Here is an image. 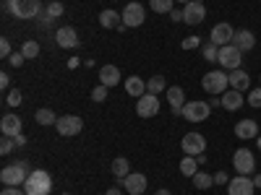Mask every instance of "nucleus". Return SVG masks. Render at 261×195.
Segmentation results:
<instances>
[{"label":"nucleus","instance_id":"5fc2aeb1","mask_svg":"<svg viewBox=\"0 0 261 195\" xmlns=\"http://www.w3.org/2000/svg\"><path fill=\"white\" fill-rule=\"evenodd\" d=\"M63 195H68V192H63Z\"/></svg>","mask_w":261,"mask_h":195},{"label":"nucleus","instance_id":"09e8293b","mask_svg":"<svg viewBox=\"0 0 261 195\" xmlns=\"http://www.w3.org/2000/svg\"><path fill=\"white\" fill-rule=\"evenodd\" d=\"M253 185H256V187H261V175H258V177H253Z\"/></svg>","mask_w":261,"mask_h":195},{"label":"nucleus","instance_id":"a19ab883","mask_svg":"<svg viewBox=\"0 0 261 195\" xmlns=\"http://www.w3.org/2000/svg\"><path fill=\"white\" fill-rule=\"evenodd\" d=\"M0 55L3 57H11L13 52H11V42L8 39H0Z\"/></svg>","mask_w":261,"mask_h":195},{"label":"nucleus","instance_id":"de8ad7c7","mask_svg":"<svg viewBox=\"0 0 261 195\" xmlns=\"http://www.w3.org/2000/svg\"><path fill=\"white\" fill-rule=\"evenodd\" d=\"M105 195H120V187H110V190H107Z\"/></svg>","mask_w":261,"mask_h":195},{"label":"nucleus","instance_id":"f257e3e1","mask_svg":"<svg viewBox=\"0 0 261 195\" xmlns=\"http://www.w3.org/2000/svg\"><path fill=\"white\" fill-rule=\"evenodd\" d=\"M29 175H32V169H29L27 161L8 164V167H3V172H0V182H3L6 187H24Z\"/></svg>","mask_w":261,"mask_h":195},{"label":"nucleus","instance_id":"f8f14e48","mask_svg":"<svg viewBox=\"0 0 261 195\" xmlns=\"http://www.w3.org/2000/svg\"><path fill=\"white\" fill-rule=\"evenodd\" d=\"M58 133L60 136H65V138H71V136H79L81 133V127H84V120L81 117H76V115H63V117H58Z\"/></svg>","mask_w":261,"mask_h":195},{"label":"nucleus","instance_id":"e433bc0d","mask_svg":"<svg viewBox=\"0 0 261 195\" xmlns=\"http://www.w3.org/2000/svg\"><path fill=\"white\" fill-rule=\"evenodd\" d=\"M13 138H8V136H3V143H0V154H3V156H8L11 154V151H13Z\"/></svg>","mask_w":261,"mask_h":195},{"label":"nucleus","instance_id":"a878e982","mask_svg":"<svg viewBox=\"0 0 261 195\" xmlns=\"http://www.w3.org/2000/svg\"><path fill=\"white\" fill-rule=\"evenodd\" d=\"M196 172H199V159H196V156H183V161H180V175H183V177H193Z\"/></svg>","mask_w":261,"mask_h":195},{"label":"nucleus","instance_id":"c756f323","mask_svg":"<svg viewBox=\"0 0 261 195\" xmlns=\"http://www.w3.org/2000/svg\"><path fill=\"white\" fill-rule=\"evenodd\" d=\"M34 120H37L39 125H55V122H58V117H55V112H53V110H47V107H45V110H37V115H34Z\"/></svg>","mask_w":261,"mask_h":195},{"label":"nucleus","instance_id":"473e14b6","mask_svg":"<svg viewBox=\"0 0 261 195\" xmlns=\"http://www.w3.org/2000/svg\"><path fill=\"white\" fill-rule=\"evenodd\" d=\"M217 55H220V47H217L214 42L204 45V60H209V62H217Z\"/></svg>","mask_w":261,"mask_h":195},{"label":"nucleus","instance_id":"423d86ee","mask_svg":"<svg viewBox=\"0 0 261 195\" xmlns=\"http://www.w3.org/2000/svg\"><path fill=\"white\" fill-rule=\"evenodd\" d=\"M217 62L222 65V71H238L243 62V52L238 50L235 45H227V47H220V55H217Z\"/></svg>","mask_w":261,"mask_h":195},{"label":"nucleus","instance_id":"bb28decb","mask_svg":"<svg viewBox=\"0 0 261 195\" xmlns=\"http://www.w3.org/2000/svg\"><path fill=\"white\" fill-rule=\"evenodd\" d=\"M191 180H193V187H196V190H209V187L214 185V177L206 175V172H196Z\"/></svg>","mask_w":261,"mask_h":195},{"label":"nucleus","instance_id":"a211bd4d","mask_svg":"<svg viewBox=\"0 0 261 195\" xmlns=\"http://www.w3.org/2000/svg\"><path fill=\"white\" fill-rule=\"evenodd\" d=\"M0 133L8 136V138L21 136V117L18 115H3V120H0Z\"/></svg>","mask_w":261,"mask_h":195},{"label":"nucleus","instance_id":"f3484780","mask_svg":"<svg viewBox=\"0 0 261 195\" xmlns=\"http://www.w3.org/2000/svg\"><path fill=\"white\" fill-rule=\"evenodd\" d=\"M235 136L241 138V141L258 138V125H256V120H238V122H235Z\"/></svg>","mask_w":261,"mask_h":195},{"label":"nucleus","instance_id":"f704fd0d","mask_svg":"<svg viewBox=\"0 0 261 195\" xmlns=\"http://www.w3.org/2000/svg\"><path fill=\"white\" fill-rule=\"evenodd\" d=\"M246 102L258 110V107H261V86H258V89H253V91H248V99Z\"/></svg>","mask_w":261,"mask_h":195},{"label":"nucleus","instance_id":"cd10ccee","mask_svg":"<svg viewBox=\"0 0 261 195\" xmlns=\"http://www.w3.org/2000/svg\"><path fill=\"white\" fill-rule=\"evenodd\" d=\"M113 175H115L118 180H125V177L130 175V167H128V159L118 156V159L113 161Z\"/></svg>","mask_w":261,"mask_h":195},{"label":"nucleus","instance_id":"9d476101","mask_svg":"<svg viewBox=\"0 0 261 195\" xmlns=\"http://www.w3.org/2000/svg\"><path fill=\"white\" fill-rule=\"evenodd\" d=\"M204 18H206V8H204V3H199V0H191V3L183 6V24L196 26V24H201Z\"/></svg>","mask_w":261,"mask_h":195},{"label":"nucleus","instance_id":"58836bf2","mask_svg":"<svg viewBox=\"0 0 261 195\" xmlns=\"http://www.w3.org/2000/svg\"><path fill=\"white\" fill-rule=\"evenodd\" d=\"M6 102H8L11 107H18V104H21V91H18V89H13V91H8V96H6Z\"/></svg>","mask_w":261,"mask_h":195},{"label":"nucleus","instance_id":"ea45409f","mask_svg":"<svg viewBox=\"0 0 261 195\" xmlns=\"http://www.w3.org/2000/svg\"><path fill=\"white\" fill-rule=\"evenodd\" d=\"M24 60H27V57H24V55H21V52H13V55L8 57V62L13 65V68H21V65H24Z\"/></svg>","mask_w":261,"mask_h":195},{"label":"nucleus","instance_id":"c85d7f7f","mask_svg":"<svg viewBox=\"0 0 261 195\" xmlns=\"http://www.w3.org/2000/svg\"><path fill=\"white\" fill-rule=\"evenodd\" d=\"M165 89H167V81H165L162 76H154V78L146 81V91H149V94H162Z\"/></svg>","mask_w":261,"mask_h":195},{"label":"nucleus","instance_id":"f03ea898","mask_svg":"<svg viewBox=\"0 0 261 195\" xmlns=\"http://www.w3.org/2000/svg\"><path fill=\"white\" fill-rule=\"evenodd\" d=\"M27 195H50L53 192V177L45 169H32V175L24 182Z\"/></svg>","mask_w":261,"mask_h":195},{"label":"nucleus","instance_id":"1a4fd4ad","mask_svg":"<svg viewBox=\"0 0 261 195\" xmlns=\"http://www.w3.org/2000/svg\"><path fill=\"white\" fill-rule=\"evenodd\" d=\"M144 18H146V11H144V6L141 3H128L125 8H123V26H130V29H136V26H141L144 24Z\"/></svg>","mask_w":261,"mask_h":195},{"label":"nucleus","instance_id":"ddd939ff","mask_svg":"<svg viewBox=\"0 0 261 195\" xmlns=\"http://www.w3.org/2000/svg\"><path fill=\"white\" fill-rule=\"evenodd\" d=\"M160 112V99H157V94H144L139 102H136V115L139 117H154Z\"/></svg>","mask_w":261,"mask_h":195},{"label":"nucleus","instance_id":"3c124183","mask_svg":"<svg viewBox=\"0 0 261 195\" xmlns=\"http://www.w3.org/2000/svg\"><path fill=\"white\" fill-rule=\"evenodd\" d=\"M175 3H183L186 6V3H191V0H175Z\"/></svg>","mask_w":261,"mask_h":195},{"label":"nucleus","instance_id":"39448f33","mask_svg":"<svg viewBox=\"0 0 261 195\" xmlns=\"http://www.w3.org/2000/svg\"><path fill=\"white\" fill-rule=\"evenodd\" d=\"M212 112V104L204 102V99H193V102H186L183 104V117L188 122H204Z\"/></svg>","mask_w":261,"mask_h":195},{"label":"nucleus","instance_id":"2eb2a0df","mask_svg":"<svg viewBox=\"0 0 261 195\" xmlns=\"http://www.w3.org/2000/svg\"><path fill=\"white\" fill-rule=\"evenodd\" d=\"M55 42H58V47H63V50H73V47H79V34L71 26H60L55 31Z\"/></svg>","mask_w":261,"mask_h":195},{"label":"nucleus","instance_id":"8fccbe9b","mask_svg":"<svg viewBox=\"0 0 261 195\" xmlns=\"http://www.w3.org/2000/svg\"><path fill=\"white\" fill-rule=\"evenodd\" d=\"M154 195H170V190H165V187H162V190H157Z\"/></svg>","mask_w":261,"mask_h":195},{"label":"nucleus","instance_id":"5701e85b","mask_svg":"<svg viewBox=\"0 0 261 195\" xmlns=\"http://www.w3.org/2000/svg\"><path fill=\"white\" fill-rule=\"evenodd\" d=\"M248 86H251V76H248L243 68L230 71V89H235V91H248Z\"/></svg>","mask_w":261,"mask_h":195},{"label":"nucleus","instance_id":"864d4df0","mask_svg":"<svg viewBox=\"0 0 261 195\" xmlns=\"http://www.w3.org/2000/svg\"><path fill=\"white\" fill-rule=\"evenodd\" d=\"M199 3H204V0H199Z\"/></svg>","mask_w":261,"mask_h":195},{"label":"nucleus","instance_id":"20e7f679","mask_svg":"<svg viewBox=\"0 0 261 195\" xmlns=\"http://www.w3.org/2000/svg\"><path fill=\"white\" fill-rule=\"evenodd\" d=\"M201 86H204L206 94H225L227 86H230V73H225V71H209L201 78Z\"/></svg>","mask_w":261,"mask_h":195},{"label":"nucleus","instance_id":"6ab92c4d","mask_svg":"<svg viewBox=\"0 0 261 195\" xmlns=\"http://www.w3.org/2000/svg\"><path fill=\"white\" fill-rule=\"evenodd\" d=\"M243 91H235V89H227L225 94H222V107H225V110L227 112H238V110H241V107H243Z\"/></svg>","mask_w":261,"mask_h":195},{"label":"nucleus","instance_id":"b1692460","mask_svg":"<svg viewBox=\"0 0 261 195\" xmlns=\"http://www.w3.org/2000/svg\"><path fill=\"white\" fill-rule=\"evenodd\" d=\"M183 99H186V94L180 86H170L167 89V102L172 107V115H183Z\"/></svg>","mask_w":261,"mask_h":195},{"label":"nucleus","instance_id":"7c9ffc66","mask_svg":"<svg viewBox=\"0 0 261 195\" xmlns=\"http://www.w3.org/2000/svg\"><path fill=\"white\" fill-rule=\"evenodd\" d=\"M21 55H24L27 60H34V57L39 55V45H37L34 39H27V42H24V47H21Z\"/></svg>","mask_w":261,"mask_h":195},{"label":"nucleus","instance_id":"72a5a7b5","mask_svg":"<svg viewBox=\"0 0 261 195\" xmlns=\"http://www.w3.org/2000/svg\"><path fill=\"white\" fill-rule=\"evenodd\" d=\"M63 16V6L58 3V0H53V3L47 6V18H60Z\"/></svg>","mask_w":261,"mask_h":195},{"label":"nucleus","instance_id":"7ed1b4c3","mask_svg":"<svg viewBox=\"0 0 261 195\" xmlns=\"http://www.w3.org/2000/svg\"><path fill=\"white\" fill-rule=\"evenodd\" d=\"M6 11L16 18H34L42 11V0H6Z\"/></svg>","mask_w":261,"mask_h":195},{"label":"nucleus","instance_id":"49530a36","mask_svg":"<svg viewBox=\"0 0 261 195\" xmlns=\"http://www.w3.org/2000/svg\"><path fill=\"white\" fill-rule=\"evenodd\" d=\"M13 141H16V146H24V143H27V138H24V136H16Z\"/></svg>","mask_w":261,"mask_h":195},{"label":"nucleus","instance_id":"6e6552de","mask_svg":"<svg viewBox=\"0 0 261 195\" xmlns=\"http://www.w3.org/2000/svg\"><path fill=\"white\" fill-rule=\"evenodd\" d=\"M232 167L238 169V175H248L251 177V172L256 169V159L248 148H238L235 154H232Z\"/></svg>","mask_w":261,"mask_h":195},{"label":"nucleus","instance_id":"9b49d317","mask_svg":"<svg viewBox=\"0 0 261 195\" xmlns=\"http://www.w3.org/2000/svg\"><path fill=\"white\" fill-rule=\"evenodd\" d=\"M232 37H235V29L227 24V21H222V24H214V29L209 34V42H214L217 47H227V45H232Z\"/></svg>","mask_w":261,"mask_h":195},{"label":"nucleus","instance_id":"37998d69","mask_svg":"<svg viewBox=\"0 0 261 195\" xmlns=\"http://www.w3.org/2000/svg\"><path fill=\"white\" fill-rule=\"evenodd\" d=\"M225 182H230L227 175H225V172H217V175H214V185H225Z\"/></svg>","mask_w":261,"mask_h":195},{"label":"nucleus","instance_id":"412c9836","mask_svg":"<svg viewBox=\"0 0 261 195\" xmlns=\"http://www.w3.org/2000/svg\"><path fill=\"white\" fill-rule=\"evenodd\" d=\"M99 83H105L107 89L118 86L120 83V71L115 68V65H102V68H99Z\"/></svg>","mask_w":261,"mask_h":195},{"label":"nucleus","instance_id":"79ce46f5","mask_svg":"<svg viewBox=\"0 0 261 195\" xmlns=\"http://www.w3.org/2000/svg\"><path fill=\"white\" fill-rule=\"evenodd\" d=\"M0 195H27V190L24 187H3Z\"/></svg>","mask_w":261,"mask_h":195},{"label":"nucleus","instance_id":"4468645a","mask_svg":"<svg viewBox=\"0 0 261 195\" xmlns=\"http://www.w3.org/2000/svg\"><path fill=\"white\" fill-rule=\"evenodd\" d=\"M256 185L248 175H238L235 180L227 182V195H253Z\"/></svg>","mask_w":261,"mask_h":195},{"label":"nucleus","instance_id":"2f4dec72","mask_svg":"<svg viewBox=\"0 0 261 195\" xmlns=\"http://www.w3.org/2000/svg\"><path fill=\"white\" fill-rule=\"evenodd\" d=\"M172 3H175V0H151V11L154 13H172Z\"/></svg>","mask_w":261,"mask_h":195},{"label":"nucleus","instance_id":"c9c22d12","mask_svg":"<svg viewBox=\"0 0 261 195\" xmlns=\"http://www.w3.org/2000/svg\"><path fill=\"white\" fill-rule=\"evenodd\" d=\"M92 99H94V102H105V99H107V86H105V83H99L97 89L92 91Z\"/></svg>","mask_w":261,"mask_h":195},{"label":"nucleus","instance_id":"4c0bfd02","mask_svg":"<svg viewBox=\"0 0 261 195\" xmlns=\"http://www.w3.org/2000/svg\"><path fill=\"white\" fill-rule=\"evenodd\" d=\"M199 45H201L199 37H186V39H183V50H196Z\"/></svg>","mask_w":261,"mask_h":195},{"label":"nucleus","instance_id":"aec40b11","mask_svg":"<svg viewBox=\"0 0 261 195\" xmlns=\"http://www.w3.org/2000/svg\"><path fill=\"white\" fill-rule=\"evenodd\" d=\"M99 26L102 29H120L123 26V13L113 11V8H107L99 13Z\"/></svg>","mask_w":261,"mask_h":195},{"label":"nucleus","instance_id":"603ef678","mask_svg":"<svg viewBox=\"0 0 261 195\" xmlns=\"http://www.w3.org/2000/svg\"><path fill=\"white\" fill-rule=\"evenodd\" d=\"M256 146H258V148H261V136H258V138H256Z\"/></svg>","mask_w":261,"mask_h":195},{"label":"nucleus","instance_id":"393cba45","mask_svg":"<svg viewBox=\"0 0 261 195\" xmlns=\"http://www.w3.org/2000/svg\"><path fill=\"white\" fill-rule=\"evenodd\" d=\"M125 91H128L130 96L141 99V96L146 94V81H141L139 76H128V78H125Z\"/></svg>","mask_w":261,"mask_h":195},{"label":"nucleus","instance_id":"4be33fe9","mask_svg":"<svg viewBox=\"0 0 261 195\" xmlns=\"http://www.w3.org/2000/svg\"><path fill=\"white\" fill-rule=\"evenodd\" d=\"M232 45H235L238 50H241V52H248V50H253V45H256V37H253V31H248V29L235 31Z\"/></svg>","mask_w":261,"mask_h":195},{"label":"nucleus","instance_id":"dca6fc26","mask_svg":"<svg viewBox=\"0 0 261 195\" xmlns=\"http://www.w3.org/2000/svg\"><path fill=\"white\" fill-rule=\"evenodd\" d=\"M123 190L128 195H141L146 190V177L141 175V172H130V175L123 180Z\"/></svg>","mask_w":261,"mask_h":195},{"label":"nucleus","instance_id":"0eeeda50","mask_svg":"<svg viewBox=\"0 0 261 195\" xmlns=\"http://www.w3.org/2000/svg\"><path fill=\"white\" fill-rule=\"evenodd\" d=\"M180 148L186 156H199L206 151V138L201 133H186L183 141H180Z\"/></svg>","mask_w":261,"mask_h":195},{"label":"nucleus","instance_id":"a18cd8bd","mask_svg":"<svg viewBox=\"0 0 261 195\" xmlns=\"http://www.w3.org/2000/svg\"><path fill=\"white\" fill-rule=\"evenodd\" d=\"M170 16H172V21H183V11H172Z\"/></svg>","mask_w":261,"mask_h":195},{"label":"nucleus","instance_id":"c03bdc74","mask_svg":"<svg viewBox=\"0 0 261 195\" xmlns=\"http://www.w3.org/2000/svg\"><path fill=\"white\" fill-rule=\"evenodd\" d=\"M8 83H11L8 73H0V89H8Z\"/></svg>","mask_w":261,"mask_h":195}]
</instances>
